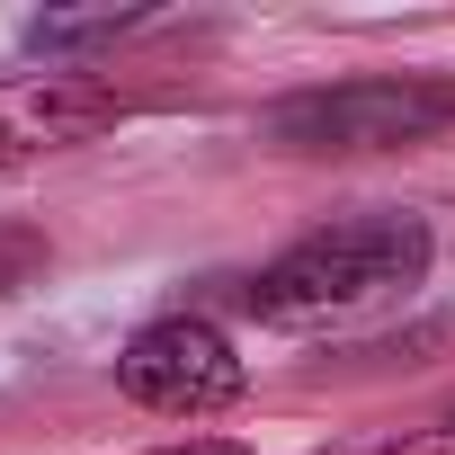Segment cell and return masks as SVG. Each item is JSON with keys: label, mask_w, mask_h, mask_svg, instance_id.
<instances>
[{"label": "cell", "mask_w": 455, "mask_h": 455, "mask_svg": "<svg viewBox=\"0 0 455 455\" xmlns=\"http://www.w3.org/2000/svg\"><path fill=\"white\" fill-rule=\"evenodd\" d=\"M322 455H455V411H437L428 428H402V437H375V446H322Z\"/></svg>", "instance_id": "5"}, {"label": "cell", "mask_w": 455, "mask_h": 455, "mask_svg": "<svg viewBox=\"0 0 455 455\" xmlns=\"http://www.w3.org/2000/svg\"><path fill=\"white\" fill-rule=\"evenodd\" d=\"M455 125V81H419V72H366V81H322V90H286L259 134L295 161H375V152H419Z\"/></svg>", "instance_id": "2"}, {"label": "cell", "mask_w": 455, "mask_h": 455, "mask_svg": "<svg viewBox=\"0 0 455 455\" xmlns=\"http://www.w3.org/2000/svg\"><path fill=\"white\" fill-rule=\"evenodd\" d=\"M143 455H251L242 437H170V446H143Z\"/></svg>", "instance_id": "7"}, {"label": "cell", "mask_w": 455, "mask_h": 455, "mask_svg": "<svg viewBox=\"0 0 455 455\" xmlns=\"http://www.w3.org/2000/svg\"><path fill=\"white\" fill-rule=\"evenodd\" d=\"M36 268H45V233H19V223H0V295H19Z\"/></svg>", "instance_id": "6"}, {"label": "cell", "mask_w": 455, "mask_h": 455, "mask_svg": "<svg viewBox=\"0 0 455 455\" xmlns=\"http://www.w3.org/2000/svg\"><path fill=\"white\" fill-rule=\"evenodd\" d=\"M428 259H437V242L419 214H348V223H322V233L286 242L242 286V313L259 331H322V322H348V313L411 295L428 277Z\"/></svg>", "instance_id": "1"}, {"label": "cell", "mask_w": 455, "mask_h": 455, "mask_svg": "<svg viewBox=\"0 0 455 455\" xmlns=\"http://www.w3.org/2000/svg\"><path fill=\"white\" fill-rule=\"evenodd\" d=\"M116 393L161 411V419H214L251 393V357L205 313H161L116 348Z\"/></svg>", "instance_id": "3"}, {"label": "cell", "mask_w": 455, "mask_h": 455, "mask_svg": "<svg viewBox=\"0 0 455 455\" xmlns=\"http://www.w3.org/2000/svg\"><path fill=\"white\" fill-rule=\"evenodd\" d=\"M116 116H125V99L90 72H19V81H0V170L72 152V143L108 134Z\"/></svg>", "instance_id": "4"}]
</instances>
